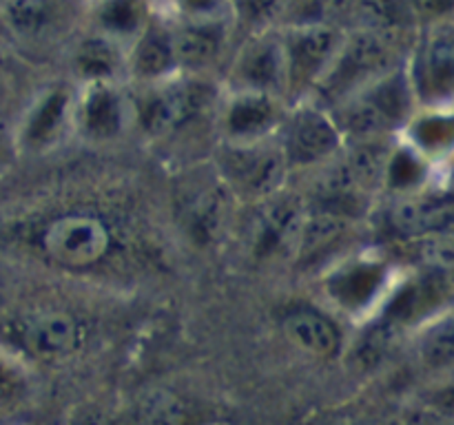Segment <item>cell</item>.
Listing matches in <instances>:
<instances>
[{
	"instance_id": "cell-1",
	"label": "cell",
	"mask_w": 454,
	"mask_h": 425,
	"mask_svg": "<svg viewBox=\"0 0 454 425\" xmlns=\"http://www.w3.org/2000/svg\"><path fill=\"white\" fill-rule=\"evenodd\" d=\"M399 65L397 42L372 31L348 27L340 51L313 89L310 100L333 111Z\"/></svg>"
},
{
	"instance_id": "cell-2",
	"label": "cell",
	"mask_w": 454,
	"mask_h": 425,
	"mask_svg": "<svg viewBox=\"0 0 454 425\" xmlns=\"http://www.w3.org/2000/svg\"><path fill=\"white\" fill-rule=\"evenodd\" d=\"M412 100L415 91L408 69L399 65L341 102L331 113L335 115L346 142L384 140L390 131L408 122Z\"/></svg>"
},
{
	"instance_id": "cell-3",
	"label": "cell",
	"mask_w": 454,
	"mask_h": 425,
	"mask_svg": "<svg viewBox=\"0 0 454 425\" xmlns=\"http://www.w3.org/2000/svg\"><path fill=\"white\" fill-rule=\"evenodd\" d=\"M348 27L326 22H295L279 25L286 71V102L310 97L313 89L326 73L333 58L340 51Z\"/></svg>"
},
{
	"instance_id": "cell-4",
	"label": "cell",
	"mask_w": 454,
	"mask_h": 425,
	"mask_svg": "<svg viewBox=\"0 0 454 425\" xmlns=\"http://www.w3.org/2000/svg\"><path fill=\"white\" fill-rule=\"evenodd\" d=\"M222 180L242 197L270 199L282 190L288 173L282 146L269 140L224 142L217 153Z\"/></svg>"
},
{
	"instance_id": "cell-5",
	"label": "cell",
	"mask_w": 454,
	"mask_h": 425,
	"mask_svg": "<svg viewBox=\"0 0 454 425\" xmlns=\"http://www.w3.org/2000/svg\"><path fill=\"white\" fill-rule=\"evenodd\" d=\"M282 146L288 166H313L340 155L346 137L335 115L315 100H300L293 104L282 124Z\"/></svg>"
},
{
	"instance_id": "cell-6",
	"label": "cell",
	"mask_w": 454,
	"mask_h": 425,
	"mask_svg": "<svg viewBox=\"0 0 454 425\" xmlns=\"http://www.w3.org/2000/svg\"><path fill=\"white\" fill-rule=\"evenodd\" d=\"M406 69L415 100L428 106L454 100V22L443 18L426 25Z\"/></svg>"
},
{
	"instance_id": "cell-7",
	"label": "cell",
	"mask_w": 454,
	"mask_h": 425,
	"mask_svg": "<svg viewBox=\"0 0 454 425\" xmlns=\"http://www.w3.org/2000/svg\"><path fill=\"white\" fill-rule=\"evenodd\" d=\"M133 124V100L122 82L78 84L74 128L89 142H114Z\"/></svg>"
},
{
	"instance_id": "cell-8",
	"label": "cell",
	"mask_w": 454,
	"mask_h": 425,
	"mask_svg": "<svg viewBox=\"0 0 454 425\" xmlns=\"http://www.w3.org/2000/svg\"><path fill=\"white\" fill-rule=\"evenodd\" d=\"M229 89L273 93L286 100L282 34L279 27L251 31L231 62Z\"/></svg>"
},
{
	"instance_id": "cell-9",
	"label": "cell",
	"mask_w": 454,
	"mask_h": 425,
	"mask_svg": "<svg viewBox=\"0 0 454 425\" xmlns=\"http://www.w3.org/2000/svg\"><path fill=\"white\" fill-rule=\"evenodd\" d=\"M43 248L53 261L62 266H93L109 252L111 230L98 217L69 212L49 221L43 230Z\"/></svg>"
},
{
	"instance_id": "cell-10",
	"label": "cell",
	"mask_w": 454,
	"mask_h": 425,
	"mask_svg": "<svg viewBox=\"0 0 454 425\" xmlns=\"http://www.w3.org/2000/svg\"><path fill=\"white\" fill-rule=\"evenodd\" d=\"M286 100L273 93L229 89L222 106L220 127L224 142L269 140L286 120Z\"/></svg>"
},
{
	"instance_id": "cell-11",
	"label": "cell",
	"mask_w": 454,
	"mask_h": 425,
	"mask_svg": "<svg viewBox=\"0 0 454 425\" xmlns=\"http://www.w3.org/2000/svg\"><path fill=\"white\" fill-rule=\"evenodd\" d=\"M180 73L173 47L171 20L155 7L153 18L146 22L127 49V78L137 84H153Z\"/></svg>"
},
{
	"instance_id": "cell-12",
	"label": "cell",
	"mask_w": 454,
	"mask_h": 425,
	"mask_svg": "<svg viewBox=\"0 0 454 425\" xmlns=\"http://www.w3.org/2000/svg\"><path fill=\"white\" fill-rule=\"evenodd\" d=\"M171 20L180 73H202L222 60L233 20Z\"/></svg>"
},
{
	"instance_id": "cell-13",
	"label": "cell",
	"mask_w": 454,
	"mask_h": 425,
	"mask_svg": "<svg viewBox=\"0 0 454 425\" xmlns=\"http://www.w3.org/2000/svg\"><path fill=\"white\" fill-rule=\"evenodd\" d=\"M18 341L25 352L38 361H65L78 352L82 344V326L71 314L49 310L25 319L18 332Z\"/></svg>"
},
{
	"instance_id": "cell-14",
	"label": "cell",
	"mask_w": 454,
	"mask_h": 425,
	"mask_svg": "<svg viewBox=\"0 0 454 425\" xmlns=\"http://www.w3.org/2000/svg\"><path fill=\"white\" fill-rule=\"evenodd\" d=\"M69 69L78 84L122 82L127 78V47L87 29L69 49Z\"/></svg>"
},
{
	"instance_id": "cell-15",
	"label": "cell",
	"mask_w": 454,
	"mask_h": 425,
	"mask_svg": "<svg viewBox=\"0 0 454 425\" xmlns=\"http://www.w3.org/2000/svg\"><path fill=\"white\" fill-rule=\"evenodd\" d=\"M0 13L16 38L38 44L65 34L74 7L71 0H7Z\"/></svg>"
},
{
	"instance_id": "cell-16",
	"label": "cell",
	"mask_w": 454,
	"mask_h": 425,
	"mask_svg": "<svg viewBox=\"0 0 454 425\" xmlns=\"http://www.w3.org/2000/svg\"><path fill=\"white\" fill-rule=\"evenodd\" d=\"M67 128H74V93L51 87L34 102L22 122L20 142L31 151H43L60 142Z\"/></svg>"
},
{
	"instance_id": "cell-17",
	"label": "cell",
	"mask_w": 454,
	"mask_h": 425,
	"mask_svg": "<svg viewBox=\"0 0 454 425\" xmlns=\"http://www.w3.org/2000/svg\"><path fill=\"white\" fill-rule=\"evenodd\" d=\"M388 217L399 235L415 239L426 233L450 228L454 208L446 197L424 193V190H411V193H402L395 199Z\"/></svg>"
},
{
	"instance_id": "cell-18",
	"label": "cell",
	"mask_w": 454,
	"mask_h": 425,
	"mask_svg": "<svg viewBox=\"0 0 454 425\" xmlns=\"http://www.w3.org/2000/svg\"><path fill=\"white\" fill-rule=\"evenodd\" d=\"M89 13V29L100 31L129 49L153 18V0H91L84 4Z\"/></svg>"
},
{
	"instance_id": "cell-19",
	"label": "cell",
	"mask_w": 454,
	"mask_h": 425,
	"mask_svg": "<svg viewBox=\"0 0 454 425\" xmlns=\"http://www.w3.org/2000/svg\"><path fill=\"white\" fill-rule=\"evenodd\" d=\"M304 211L300 204H293L288 199H278L270 204L260 217V224L255 230V255L257 257H275V255H295L297 237H300L301 220Z\"/></svg>"
},
{
	"instance_id": "cell-20",
	"label": "cell",
	"mask_w": 454,
	"mask_h": 425,
	"mask_svg": "<svg viewBox=\"0 0 454 425\" xmlns=\"http://www.w3.org/2000/svg\"><path fill=\"white\" fill-rule=\"evenodd\" d=\"M284 335L304 352L313 354L319 359H331L341 352L344 345V336H341L340 326L326 317V314L317 313L310 308L293 310L284 317L282 321Z\"/></svg>"
},
{
	"instance_id": "cell-21",
	"label": "cell",
	"mask_w": 454,
	"mask_h": 425,
	"mask_svg": "<svg viewBox=\"0 0 454 425\" xmlns=\"http://www.w3.org/2000/svg\"><path fill=\"white\" fill-rule=\"evenodd\" d=\"M348 27L372 31L402 44L419 27L406 0H355Z\"/></svg>"
},
{
	"instance_id": "cell-22",
	"label": "cell",
	"mask_w": 454,
	"mask_h": 425,
	"mask_svg": "<svg viewBox=\"0 0 454 425\" xmlns=\"http://www.w3.org/2000/svg\"><path fill=\"white\" fill-rule=\"evenodd\" d=\"M384 283V270L380 264L362 261V264H350L348 268H341L328 283L331 297L340 305L348 310L366 308L371 301H375L380 286Z\"/></svg>"
},
{
	"instance_id": "cell-23",
	"label": "cell",
	"mask_w": 454,
	"mask_h": 425,
	"mask_svg": "<svg viewBox=\"0 0 454 425\" xmlns=\"http://www.w3.org/2000/svg\"><path fill=\"white\" fill-rule=\"evenodd\" d=\"M195 407L182 394L167 388L149 390L137 401L133 425H193Z\"/></svg>"
},
{
	"instance_id": "cell-24",
	"label": "cell",
	"mask_w": 454,
	"mask_h": 425,
	"mask_svg": "<svg viewBox=\"0 0 454 425\" xmlns=\"http://www.w3.org/2000/svg\"><path fill=\"white\" fill-rule=\"evenodd\" d=\"M411 142L408 144L419 151L424 158L454 151V115L428 113L411 122Z\"/></svg>"
},
{
	"instance_id": "cell-25",
	"label": "cell",
	"mask_w": 454,
	"mask_h": 425,
	"mask_svg": "<svg viewBox=\"0 0 454 425\" xmlns=\"http://www.w3.org/2000/svg\"><path fill=\"white\" fill-rule=\"evenodd\" d=\"M419 359L428 370L454 372V313L430 323L419 341Z\"/></svg>"
},
{
	"instance_id": "cell-26",
	"label": "cell",
	"mask_w": 454,
	"mask_h": 425,
	"mask_svg": "<svg viewBox=\"0 0 454 425\" xmlns=\"http://www.w3.org/2000/svg\"><path fill=\"white\" fill-rule=\"evenodd\" d=\"M412 257L433 274L454 273V230L442 228L411 239Z\"/></svg>"
},
{
	"instance_id": "cell-27",
	"label": "cell",
	"mask_w": 454,
	"mask_h": 425,
	"mask_svg": "<svg viewBox=\"0 0 454 425\" xmlns=\"http://www.w3.org/2000/svg\"><path fill=\"white\" fill-rule=\"evenodd\" d=\"M355 0H288L282 25L295 22H326L348 27Z\"/></svg>"
},
{
	"instance_id": "cell-28",
	"label": "cell",
	"mask_w": 454,
	"mask_h": 425,
	"mask_svg": "<svg viewBox=\"0 0 454 425\" xmlns=\"http://www.w3.org/2000/svg\"><path fill=\"white\" fill-rule=\"evenodd\" d=\"M173 20H233L231 0H153Z\"/></svg>"
},
{
	"instance_id": "cell-29",
	"label": "cell",
	"mask_w": 454,
	"mask_h": 425,
	"mask_svg": "<svg viewBox=\"0 0 454 425\" xmlns=\"http://www.w3.org/2000/svg\"><path fill=\"white\" fill-rule=\"evenodd\" d=\"M288 0H231L233 22L239 20L251 31L270 29L284 22Z\"/></svg>"
},
{
	"instance_id": "cell-30",
	"label": "cell",
	"mask_w": 454,
	"mask_h": 425,
	"mask_svg": "<svg viewBox=\"0 0 454 425\" xmlns=\"http://www.w3.org/2000/svg\"><path fill=\"white\" fill-rule=\"evenodd\" d=\"M406 3L419 25L421 22L430 25V22L443 20L454 12V0H406Z\"/></svg>"
},
{
	"instance_id": "cell-31",
	"label": "cell",
	"mask_w": 454,
	"mask_h": 425,
	"mask_svg": "<svg viewBox=\"0 0 454 425\" xmlns=\"http://www.w3.org/2000/svg\"><path fill=\"white\" fill-rule=\"evenodd\" d=\"M428 403H430V410L454 421V379L448 381V383L442 385V388L434 390V392L430 394Z\"/></svg>"
},
{
	"instance_id": "cell-32",
	"label": "cell",
	"mask_w": 454,
	"mask_h": 425,
	"mask_svg": "<svg viewBox=\"0 0 454 425\" xmlns=\"http://www.w3.org/2000/svg\"><path fill=\"white\" fill-rule=\"evenodd\" d=\"M67 425H115V421L105 407L87 406V407H80V410L71 416Z\"/></svg>"
},
{
	"instance_id": "cell-33",
	"label": "cell",
	"mask_w": 454,
	"mask_h": 425,
	"mask_svg": "<svg viewBox=\"0 0 454 425\" xmlns=\"http://www.w3.org/2000/svg\"><path fill=\"white\" fill-rule=\"evenodd\" d=\"M388 425H452L450 419L437 414V412H417V414L402 416L397 421H390Z\"/></svg>"
},
{
	"instance_id": "cell-34",
	"label": "cell",
	"mask_w": 454,
	"mask_h": 425,
	"mask_svg": "<svg viewBox=\"0 0 454 425\" xmlns=\"http://www.w3.org/2000/svg\"><path fill=\"white\" fill-rule=\"evenodd\" d=\"M4 3H7V0H0V7H3V4H4Z\"/></svg>"
},
{
	"instance_id": "cell-35",
	"label": "cell",
	"mask_w": 454,
	"mask_h": 425,
	"mask_svg": "<svg viewBox=\"0 0 454 425\" xmlns=\"http://www.w3.org/2000/svg\"><path fill=\"white\" fill-rule=\"evenodd\" d=\"M82 3H84V4H87V3H91V0H82Z\"/></svg>"
}]
</instances>
